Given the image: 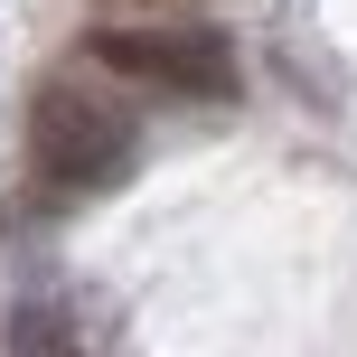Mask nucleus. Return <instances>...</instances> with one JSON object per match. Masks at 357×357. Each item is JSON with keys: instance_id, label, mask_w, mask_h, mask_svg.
Wrapping results in <instances>:
<instances>
[{"instance_id": "f257e3e1", "label": "nucleus", "mask_w": 357, "mask_h": 357, "mask_svg": "<svg viewBox=\"0 0 357 357\" xmlns=\"http://www.w3.org/2000/svg\"><path fill=\"white\" fill-rule=\"evenodd\" d=\"M132 160H142L132 113H113L104 94H85V85H38L29 94V169H38V188L94 197L113 178H132Z\"/></svg>"}, {"instance_id": "f03ea898", "label": "nucleus", "mask_w": 357, "mask_h": 357, "mask_svg": "<svg viewBox=\"0 0 357 357\" xmlns=\"http://www.w3.org/2000/svg\"><path fill=\"white\" fill-rule=\"evenodd\" d=\"M94 66L132 75L151 94H178V104H226L235 94V47L216 29H188V19H123V29H94L85 38Z\"/></svg>"}]
</instances>
